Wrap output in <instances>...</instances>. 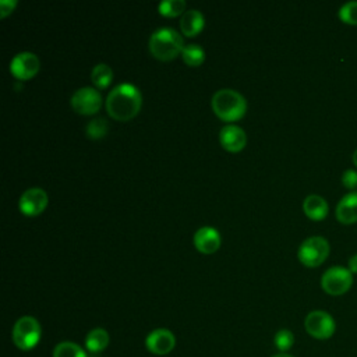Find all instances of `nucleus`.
Instances as JSON below:
<instances>
[{"label": "nucleus", "mask_w": 357, "mask_h": 357, "mask_svg": "<svg viewBox=\"0 0 357 357\" xmlns=\"http://www.w3.org/2000/svg\"><path fill=\"white\" fill-rule=\"evenodd\" d=\"M351 158H353V163H354V166L357 167V149L353 152V156H351Z\"/></svg>", "instance_id": "obj_28"}, {"label": "nucleus", "mask_w": 357, "mask_h": 357, "mask_svg": "<svg viewBox=\"0 0 357 357\" xmlns=\"http://www.w3.org/2000/svg\"><path fill=\"white\" fill-rule=\"evenodd\" d=\"M272 357H293V356H290V354H287V353H279V354L272 356Z\"/></svg>", "instance_id": "obj_29"}, {"label": "nucleus", "mask_w": 357, "mask_h": 357, "mask_svg": "<svg viewBox=\"0 0 357 357\" xmlns=\"http://www.w3.org/2000/svg\"><path fill=\"white\" fill-rule=\"evenodd\" d=\"M85 132L89 138L92 139H98V138H102L106 135L107 132V121L103 119V117H96V119H92L86 127H85Z\"/></svg>", "instance_id": "obj_21"}, {"label": "nucleus", "mask_w": 357, "mask_h": 357, "mask_svg": "<svg viewBox=\"0 0 357 357\" xmlns=\"http://www.w3.org/2000/svg\"><path fill=\"white\" fill-rule=\"evenodd\" d=\"M109 344V333L103 328L92 329L85 337V346L92 353H99L105 350Z\"/></svg>", "instance_id": "obj_17"}, {"label": "nucleus", "mask_w": 357, "mask_h": 357, "mask_svg": "<svg viewBox=\"0 0 357 357\" xmlns=\"http://www.w3.org/2000/svg\"><path fill=\"white\" fill-rule=\"evenodd\" d=\"M342 183L346 188L354 191L357 188V170L354 169H347L342 174Z\"/></svg>", "instance_id": "obj_25"}, {"label": "nucleus", "mask_w": 357, "mask_h": 357, "mask_svg": "<svg viewBox=\"0 0 357 357\" xmlns=\"http://www.w3.org/2000/svg\"><path fill=\"white\" fill-rule=\"evenodd\" d=\"M303 211L310 219L322 220L328 215L329 208H328V202L321 195L311 194L305 197L303 202Z\"/></svg>", "instance_id": "obj_16"}, {"label": "nucleus", "mask_w": 357, "mask_h": 357, "mask_svg": "<svg viewBox=\"0 0 357 357\" xmlns=\"http://www.w3.org/2000/svg\"><path fill=\"white\" fill-rule=\"evenodd\" d=\"M102 96L100 92L91 86L77 89L71 96V106L77 113L93 114L100 109Z\"/></svg>", "instance_id": "obj_8"}, {"label": "nucleus", "mask_w": 357, "mask_h": 357, "mask_svg": "<svg viewBox=\"0 0 357 357\" xmlns=\"http://www.w3.org/2000/svg\"><path fill=\"white\" fill-rule=\"evenodd\" d=\"M158 8L162 15L176 17L184 11L185 1L184 0H163L159 3Z\"/></svg>", "instance_id": "obj_22"}, {"label": "nucleus", "mask_w": 357, "mask_h": 357, "mask_svg": "<svg viewBox=\"0 0 357 357\" xmlns=\"http://www.w3.org/2000/svg\"><path fill=\"white\" fill-rule=\"evenodd\" d=\"M142 105L141 92L132 84L123 82L116 85L106 98L107 113L120 121H127L137 116Z\"/></svg>", "instance_id": "obj_1"}, {"label": "nucleus", "mask_w": 357, "mask_h": 357, "mask_svg": "<svg viewBox=\"0 0 357 357\" xmlns=\"http://www.w3.org/2000/svg\"><path fill=\"white\" fill-rule=\"evenodd\" d=\"M294 343V336L289 329H280L275 335V346L280 351H287Z\"/></svg>", "instance_id": "obj_24"}, {"label": "nucleus", "mask_w": 357, "mask_h": 357, "mask_svg": "<svg viewBox=\"0 0 357 357\" xmlns=\"http://www.w3.org/2000/svg\"><path fill=\"white\" fill-rule=\"evenodd\" d=\"M347 268L351 273H357V254L351 255L349 258V262H347Z\"/></svg>", "instance_id": "obj_27"}, {"label": "nucleus", "mask_w": 357, "mask_h": 357, "mask_svg": "<svg viewBox=\"0 0 357 357\" xmlns=\"http://www.w3.org/2000/svg\"><path fill=\"white\" fill-rule=\"evenodd\" d=\"M46 205H47V194L45 192V190L39 187H32L25 190L20 197V202H18L20 211L26 216L39 215L40 212H43Z\"/></svg>", "instance_id": "obj_10"}, {"label": "nucleus", "mask_w": 357, "mask_h": 357, "mask_svg": "<svg viewBox=\"0 0 357 357\" xmlns=\"http://www.w3.org/2000/svg\"><path fill=\"white\" fill-rule=\"evenodd\" d=\"M40 325L36 318L25 315L21 317L13 328V342L20 350H31L40 340Z\"/></svg>", "instance_id": "obj_4"}, {"label": "nucleus", "mask_w": 357, "mask_h": 357, "mask_svg": "<svg viewBox=\"0 0 357 357\" xmlns=\"http://www.w3.org/2000/svg\"><path fill=\"white\" fill-rule=\"evenodd\" d=\"M181 57L185 64H188L191 67H197V66L202 64V61L205 59V52L199 45L190 43V45L184 46V49L181 52Z\"/></svg>", "instance_id": "obj_19"}, {"label": "nucleus", "mask_w": 357, "mask_h": 357, "mask_svg": "<svg viewBox=\"0 0 357 357\" xmlns=\"http://www.w3.org/2000/svg\"><path fill=\"white\" fill-rule=\"evenodd\" d=\"M39 59L35 53L31 52H21L15 54L10 63V71L11 74L21 79H29L39 71Z\"/></svg>", "instance_id": "obj_9"}, {"label": "nucleus", "mask_w": 357, "mask_h": 357, "mask_svg": "<svg viewBox=\"0 0 357 357\" xmlns=\"http://www.w3.org/2000/svg\"><path fill=\"white\" fill-rule=\"evenodd\" d=\"M194 244L198 251L204 254H212L220 245V236L216 229L211 226H204L195 231Z\"/></svg>", "instance_id": "obj_13"}, {"label": "nucleus", "mask_w": 357, "mask_h": 357, "mask_svg": "<svg viewBox=\"0 0 357 357\" xmlns=\"http://www.w3.org/2000/svg\"><path fill=\"white\" fill-rule=\"evenodd\" d=\"M17 6V0H1L0 1V17L4 18L10 13H13L14 7Z\"/></svg>", "instance_id": "obj_26"}, {"label": "nucleus", "mask_w": 357, "mask_h": 357, "mask_svg": "<svg viewBox=\"0 0 357 357\" xmlns=\"http://www.w3.org/2000/svg\"><path fill=\"white\" fill-rule=\"evenodd\" d=\"M91 78H92V82L95 84L96 88L105 89V88L109 86V84L113 79V71L107 64L99 63L92 68Z\"/></svg>", "instance_id": "obj_18"}, {"label": "nucleus", "mask_w": 357, "mask_h": 357, "mask_svg": "<svg viewBox=\"0 0 357 357\" xmlns=\"http://www.w3.org/2000/svg\"><path fill=\"white\" fill-rule=\"evenodd\" d=\"M331 247L325 237L322 236H312L305 238L297 251V257L301 264L308 268H315L321 265L329 255Z\"/></svg>", "instance_id": "obj_5"}, {"label": "nucleus", "mask_w": 357, "mask_h": 357, "mask_svg": "<svg viewBox=\"0 0 357 357\" xmlns=\"http://www.w3.org/2000/svg\"><path fill=\"white\" fill-rule=\"evenodd\" d=\"M336 219L343 225L357 223V191H350L336 205Z\"/></svg>", "instance_id": "obj_14"}, {"label": "nucleus", "mask_w": 357, "mask_h": 357, "mask_svg": "<svg viewBox=\"0 0 357 357\" xmlns=\"http://www.w3.org/2000/svg\"><path fill=\"white\" fill-rule=\"evenodd\" d=\"M353 284V273L344 266H331L321 278V286L331 296H342Z\"/></svg>", "instance_id": "obj_6"}, {"label": "nucleus", "mask_w": 357, "mask_h": 357, "mask_svg": "<svg viewBox=\"0 0 357 357\" xmlns=\"http://www.w3.org/2000/svg\"><path fill=\"white\" fill-rule=\"evenodd\" d=\"M211 105L216 116L225 121H236L241 119L247 110V102L244 96L230 88L216 91L212 96Z\"/></svg>", "instance_id": "obj_2"}, {"label": "nucleus", "mask_w": 357, "mask_h": 357, "mask_svg": "<svg viewBox=\"0 0 357 357\" xmlns=\"http://www.w3.org/2000/svg\"><path fill=\"white\" fill-rule=\"evenodd\" d=\"M53 357H86L85 351L73 342H61L53 350Z\"/></svg>", "instance_id": "obj_20"}, {"label": "nucleus", "mask_w": 357, "mask_h": 357, "mask_svg": "<svg viewBox=\"0 0 357 357\" xmlns=\"http://www.w3.org/2000/svg\"><path fill=\"white\" fill-rule=\"evenodd\" d=\"M304 326L305 331L315 339L319 340H325L329 339L336 329V324L332 318L331 314H328L326 311H321V310H315L311 311L304 321Z\"/></svg>", "instance_id": "obj_7"}, {"label": "nucleus", "mask_w": 357, "mask_h": 357, "mask_svg": "<svg viewBox=\"0 0 357 357\" xmlns=\"http://www.w3.org/2000/svg\"><path fill=\"white\" fill-rule=\"evenodd\" d=\"M145 344L151 353L163 356L173 350V347L176 344V339H174V335L169 329L159 328V329L152 331L146 336Z\"/></svg>", "instance_id": "obj_11"}, {"label": "nucleus", "mask_w": 357, "mask_h": 357, "mask_svg": "<svg viewBox=\"0 0 357 357\" xmlns=\"http://www.w3.org/2000/svg\"><path fill=\"white\" fill-rule=\"evenodd\" d=\"M204 15L201 14V11L194 8L184 11L180 18V29L185 36H195L197 33H199V31H202L204 28Z\"/></svg>", "instance_id": "obj_15"}, {"label": "nucleus", "mask_w": 357, "mask_h": 357, "mask_svg": "<svg viewBox=\"0 0 357 357\" xmlns=\"http://www.w3.org/2000/svg\"><path fill=\"white\" fill-rule=\"evenodd\" d=\"M219 141L225 149L230 152H237L245 146L247 135L241 127L234 124H227L220 128Z\"/></svg>", "instance_id": "obj_12"}, {"label": "nucleus", "mask_w": 357, "mask_h": 357, "mask_svg": "<svg viewBox=\"0 0 357 357\" xmlns=\"http://www.w3.org/2000/svg\"><path fill=\"white\" fill-rule=\"evenodd\" d=\"M183 49V38L173 28H159L149 38V52L159 60H172L181 53Z\"/></svg>", "instance_id": "obj_3"}, {"label": "nucleus", "mask_w": 357, "mask_h": 357, "mask_svg": "<svg viewBox=\"0 0 357 357\" xmlns=\"http://www.w3.org/2000/svg\"><path fill=\"white\" fill-rule=\"evenodd\" d=\"M339 18L349 25H357V0L347 1L339 8Z\"/></svg>", "instance_id": "obj_23"}]
</instances>
